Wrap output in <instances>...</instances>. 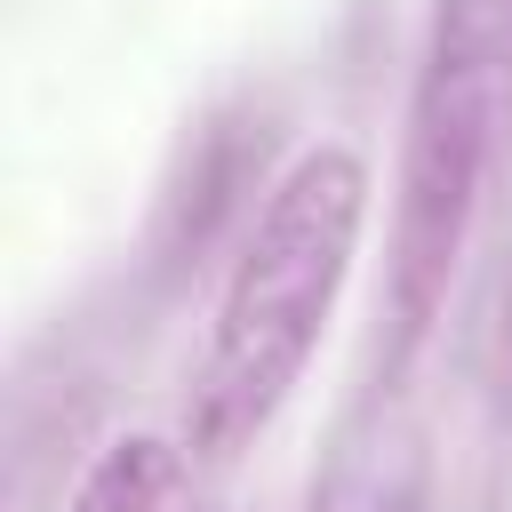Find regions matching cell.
Returning <instances> with one entry per match:
<instances>
[{
    "label": "cell",
    "instance_id": "6da1fadb",
    "mask_svg": "<svg viewBox=\"0 0 512 512\" xmlns=\"http://www.w3.org/2000/svg\"><path fill=\"white\" fill-rule=\"evenodd\" d=\"M368 200H376V176H368L360 144H344V136H320L280 160L272 192L256 200L248 232L232 240L208 336L192 352L176 440L200 464L248 456L272 432V416L288 408V392L304 384V368L344 304L360 232H368Z\"/></svg>",
    "mask_w": 512,
    "mask_h": 512
},
{
    "label": "cell",
    "instance_id": "7a4b0ae2",
    "mask_svg": "<svg viewBox=\"0 0 512 512\" xmlns=\"http://www.w3.org/2000/svg\"><path fill=\"white\" fill-rule=\"evenodd\" d=\"M504 128H512V0H432L416 72H408V104H400V152H392L384 336H376L384 392L424 360V344L448 312Z\"/></svg>",
    "mask_w": 512,
    "mask_h": 512
},
{
    "label": "cell",
    "instance_id": "3957f363",
    "mask_svg": "<svg viewBox=\"0 0 512 512\" xmlns=\"http://www.w3.org/2000/svg\"><path fill=\"white\" fill-rule=\"evenodd\" d=\"M272 112L264 104H216L184 128L160 192H152V216H144V280L152 288H184L224 240L248 232L256 200L272 192Z\"/></svg>",
    "mask_w": 512,
    "mask_h": 512
},
{
    "label": "cell",
    "instance_id": "277c9868",
    "mask_svg": "<svg viewBox=\"0 0 512 512\" xmlns=\"http://www.w3.org/2000/svg\"><path fill=\"white\" fill-rule=\"evenodd\" d=\"M64 512H216V496H208V464L184 440L120 432L80 464Z\"/></svg>",
    "mask_w": 512,
    "mask_h": 512
},
{
    "label": "cell",
    "instance_id": "5b68a950",
    "mask_svg": "<svg viewBox=\"0 0 512 512\" xmlns=\"http://www.w3.org/2000/svg\"><path fill=\"white\" fill-rule=\"evenodd\" d=\"M312 512H424V456L408 440H344L312 488Z\"/></svg>",
    "mask_w": 512,
    "mask_h": 512
}]
</instances>
